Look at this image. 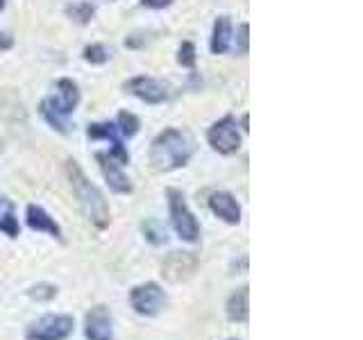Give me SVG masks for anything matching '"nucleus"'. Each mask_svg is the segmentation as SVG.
Wrapping results in <instances>:
<instances>
[{"label": "nucleus", "instance_id": "nucleus-9", "mask_svg": "<svg viewBox=\"0 0 363 340\" xmlns=\"http://www.w3.org/2000/svg\"><path fill=\"white\" fill-rule=\"evenodd\" d=\"M125 89H128L132 96L147 102V105H159V102L168 100V84L147 75H139L130 79V82L125 84Z\"/></svg>", "mask_w": 363, "mask_h": 340}, {"label": "nucleus", "instance_id": "nucleus-24", "mask_svg": "<svg viewBox=\"0 0 363 340\" xmlns=\"http://www.w3.org/2000/svg\"><path fill=\"white\" fill-rule=\"evenodd\" d=\"M177 62L186 68H193L196 66V45L191 41H184L179 45V52H177Z\"/></svg>", "mask_w": 363, "mask_h": 340}, {"label": "nucleus", "instance_id": "nucleus-2", "mask_svg": "<svg viewBox=\"0 0 363 340\" xmlns=\"http://www.w3.org/2000/svg\"><path fill=\"white\" fill-rule=\"evenodd\" d=\"M66 175H68V181H71L73 186V193L79 202V209L86 215V220L98 227V230H107L109 222H111V211H109V204L102 196V191L91 181L84 170L77 166V162L73 159H68L66 162Z\"/></svg>", "mask_w": 363, "mask_h": 340}, {"label": "nucleus", "instance_id": "nucleus-3", "mask_svg": "<svg viewBox=\"0 0 363 340\" xmlns=\"http://www.w3.org/2000/svg\"><path fill=\"white\" fill-rule=\"evenodd\" d=\"M168 198V211H170V225H173L175 234L184 243H198L200 241V225L196 220V215L189 209L184 193L177 188L166 191Z\"/></svg>", "mask_w": 363, "mask_h": 340}, {"label": "nucleus", "instance_id": "nucleus-20", "mask_svg": "<svg viewBox=\"0 0 363 340\" xmlns=\"http://www.w3.org/2000/svg\"><path fill=\"white\" fill-rule=\"evenodd\" d=\"M66 14L71 16L75 23H79V26H86V23L94 18L96 7L91 3H73V5L66 7Z\"/></svg>", "mask_w": 363, "mask_h": 340}, {"label": "nucleus", "instance_id": "nucleus-1", "mask_svg": "<svg viewBox=\"0 0 363 340\" xmlns=\"http://www.w3.org/2000/svg\"><path fill=\"white\" fill-rule=\"evenodd\" d=\"M193 152H196V139L186 130L168 128L150 145V166L157 173H170V170L184 168Z\"/></svg>", "mask_w": 363, "mask_h": 340}, {"label": "nucleus", "instance_id": "nucleus-6", "mask_svg": "<svg viewBox=\"0 0 363 340\" xmlns=\"http://www.w3.org/2000/svg\"><path fill=\"white\" fill-rule=\"evenodd\" d=\"M207 141L216 152L234 154L241 147V134L236 130V120L232 116H225L218 123H213L207 132Z\"/></svg>", "mask_w": 363, "mask_h": 340}, {"label": "nucleus", "instance_id": "nucleus-5", "mask_svg": "<svg viewBox=\"0 0 363 340\" xmlns=\"http://www.w3.org/2000/svg\"><path fill=\"white\" fill-rule=\"evenodd\" d=\"M168 298H166V290L159 286L157 281H145L134 286L130 290V304L134 313H139L143 317H155L164 311Z\"/></svg>", "mask_w": 363, "mask_h": 340}, {"label": "nucleus", "instance_id": "nucleus-25", "mask_svg": "<svg viewBox=\"0 0 363 340\" xmlns=\"http://www.w3.org/2000/svg\"><path fill=\"white\" fill-rule=\"evenodd\" d=\"M247 34H250V26L247 23H241V28H238V50H241L243 55H247Z\"/></svg>", "mask_w": 363, "mask_h": 340}, {"label": "nucleus", "instance_id": "nucleus-12", "mask_svg": "<svg viewBox=\"0 0 363 340\" xmlns=\"http://www.w3.org/2000/svg\"><path fill=\"white\" fill-rule=\"evenodd\" d=\"M26 222H28V227H30L32 232H43V234L57 238V241H62V238H64L62 227L57 225V220L52 218V215L45 211L43 207H39V204H28Z\"/></svg>", "mask_w": 363, "mask_h": 340}, {"label": "nucleus", "instance_id": "nucleus-15", "mask_svg": "<svg viewBox=\"0 0 363 340\" xmlns=\"http://www.w3.org/2000/svg\"><path fill=\"white\" fill-rule=\"evenodd\" d=\"M232 43V23L227 16H218L213 23V34H211V52L213 55H225L230 50Z\"/></svg>", "mask_w": 363, "mask_h": 340}, {"label": "nucleus", "instance_id": "nucleus-18", "mask_svg": "<svg viewBox=\"0 0 363 340\" xmlns=\"http://www.w3.org/2000/svg\"><path fill=\"white\" fill-rule=\"evenodd\" d=\"M41 116H43L45 120H48L50 128H55L60 134H68V123H66V116L52 107L50 98H45V100L41 102Z\"/></svg>", "mask_w": 363, "mask_h": 340}, {"label": "nucleus", "instance_id": "nucleus-14", "mask_svg": "<svg viewBox=\"0 0 363 340\" xmlns=\"http://www.w3.org/2000/svg\"><path fill=\"white\" fill-rule=\"evenodd\" d=\"M52 102V107L64 113V116H68V113H73L75 107H77V102H79V91H77V84L73 82V79H60L57 82V96L50 98Z\"/></svg>", "mask_w": 363, "mask_h": 340}, {"label": "nucleus", "instance_id": "nucleus-27", "mask_svg": "<svg viewBox=\"0 0 363 340\" xmlns=\"http://www.w3.org/2000/svg\"><path fill=\"white\" fill-rule=\"evenodd\" d=\"M11 45H14V39L9 37V34L5 32H0V50H9Z\"/></svg>", "mask_w": 363, "mask_h": 340}, {"label": "nucleus", "instance_id": "nucleus-4", "mask_svg": "<svg viewBox=\"0 0 363 340\" xmlns=\"http://www.w3.org/2000/svg\"><path fill=\"white\" fill-rule=\"evenodd\" d=\"M75 332V317L68 313H45L26 329V340H68Z\"/></svg>", "mask_w": 363, "mask_h": 340}, {"label": "nucleus", "instance_id": "nucleus-29", "mask_svg": "<svg viewBox=\"0 0 363 340\" xmlns=\"http://www.w3.org/2000/svg\"><path fill=\"white\" fill-rule=\"evenodd\" d=\"M5 7V0H0V9H3Z\"/></svg>", "mask_w": 363, "mask_h": 340}, {"label": "nucleus", "instance_id": "nucleus-16", "mask_svg": "<svg viewBox=\"0 0 363 340\" xmlns=\"http://www.w3.org/2000/svg\"><path fill=\"white\" fill-rule=\"evenodd\" d=\"M0 232L9 238L21 236V225L16 218V207L9 198H0Z\"/></svg>", "mask_w": 363, "mask_h": 340}, {"label": "nucleus", "instance_id": "nucleus-21", "mask_svg": "<svg viewBox=\"0 0 363 340\" xmlns=\"http://www.w3.org/2000/svg\"><path fill=\"white\" fill-rule=\"evenodd\" d=\"M57 293H60V288H57L55 283L41 281V283H37V286L28 288V298L34 300V302H50V300L57 298Z\"/></svg>", "mask_w": 363, "mask_h": 340}, {"label": "nucleus", "instance_id": "nucleus-23", "mask_svg": "<svg viewBox=\"0 0 363 340\" xmlns=\"http://www.w3.org/2000/svg\"><path fill=\"white\" fill-rule=\"evenodd\" d=\"M118 132L123 136H134L136 132H139V118L130 111H121L118 113Z\"/></svg>", "mask_w": 363, "mask_h": 340}, {"label": "nucleus", "instance_id": "nucleus-17", "mask_svg": "<svg viewBox=\"0 0 363 340\" xmlns=\"http://www.w3.org/2000/svg\"><path fill=\"white\" fill-rule=\"evenodd\" d=\"M141 232L145 236V241L159 247V245H166L168 243V232H166V227L159 222L157 218H145L141 222Z\"/></svg>", "mask_w": 363, "mask_h": 340}, {"label": "nucleus", "instance_id": "nucleus-11", "mask_svg": "<svg viewBox=\"0 0 363 340\" xmlns=\"http://www.w3.org/2000/svg\"><path fill=\"white\" fill-rule=\"evenodd\" d=\"M209 209L213 215L227 225H238L241 222V204L236 202V198L227 191H216L209 196Z\"/></svg>", "mask_w": 363, "mask_h": 340}, {"label": "nucleus", "instance_id": "nucleus-26", "mask_svg": "<svg viewBox=\"0 0 363 340\" xmlns=\"http://www.w3.org/2000/svg\"><path fill=\"white\" fill-rule=\"evenodd\" d=\"M175 0H141V5L147 7V9H164L168 5H173Z\"/></svg>", "mask_w": 363, "mask_h": 340}, {"label": "nucleus", "instance_id": "nucleus-28", "mask_svg": "<svg viewBox=\"0 0 363 340\" xmlns=\"http://www.w3.org/2000/svg\"><path fill=\"white\" fill-rule=\"evenodd\" d=\"M241 125H243V132H247V130H250V128H247V113L241 118Z\"/></svg>", "mask_w": 363, "mask_h": 340}, {"label": "nucleus", "instance_id": "nucleus-22", "mask_svg": "<svg viewBox=\"0 0 363 340\" xmlns=\"http://www.w3.org/2000/svg\"><path fill=\"white\" fill-rule=\"evenodd\" d=\"M82 57H84V62H89V64H105L111 57V52H109L107 45L91 43V45H86V48H84Z\"/></svg>", "mask_w": 363, "mask_h": 340}, {"label": "nucleus", "instance_id": "nucleus-7", "mask_svg": "<svg viewBox=\"0 0 363 340\" xmlns=\"http://www.w3.org/2000/svg\"><path fill=\"white\" fill-rule=\"evenodd\" d=\"M84 338L86 340H113V315L107 304H96L84 313Z\"/></svg>", "mask_w": 363, "mask_h": 340}, {"label": "nucleus", "instance_id": "nucleus-13", "mask_svg": "<svg viewBox=\"0 0 363 340\" xmlns=\"http://www.w3.org/2000/svg\"><path fill=\"white\" fill-rule=\"evenodd\" d=\"M225 313L232 322L236 324H245L250 320V286H241L234 290L225 302Z\"/></svg>", "mask_w": 363, "mask_h": 340}, {"label": "nucleus", "instance_id": "nucleus-30", "mask_svg": "<svg viewBox=\"0 0 363 340\" xmlns=\"http://www.w3.org/2000/svg\"><path fill=\"white\" fill-rule=\"evenodd\" d=\"M230 340H236V338H230Z\"/></svg>", "mask_w": 363, "mask_h": 340}, {"label": "nucleus", "instance_id": "nucleus-10", "mask_svg": "<svg viewBox=\"0 0 363 340\" xmlns=\"http://www.w3.org/2000/svg\"><path fill=\"white\" fill-rule=\"evenodd\" d=\"M96 162L102 170V177H105L107 186L113 193H118V196H128V193H132L130 177L123 173V166H118L116 162H113L107 152H96Z\"/></svg>", "mask_w": 363, "mask_h": 340}, {"label": "nucleus", "instance_id": "nucleus-19", "mask_svg": "<svg viewBox=\"0 0 363 340\" xmlns=\"http://www.w3.org/2000/svg\"><path fill=\"white\" fill-rule=\"evenodd\" d=\"M89 139H109L111 145H116V143H123L118 139V128L116 125H111V123H94V125H89Z\"/></svg>", "mask_w": 363, "mask_h": 340}, {"label": "nucleus", "instance_id": "nucleus-8", "mask_svg": "<svg viewBox=\"0 0 363 340\" xmlns=\"http://www.w3.org/2000/svg\"><path fill=\"white\" fill-rule=\"evenodd\" d=\"M198 266H200V261L193 252H170L162 264V275L168 281L179 283L196 275Z\"/></svg>", "mask_w": 363, "mask_h": 340}]
</instances>
